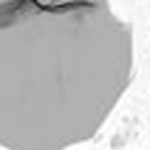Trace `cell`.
Here are the masks:
<instances>
[{"mask_svg":"<svg viewBox=\"0 0 150 150\" xmlns=\"http://www.w3.org/2000/svg\"><path fill=\"white\" fill-rule=\"evenodd\" d=\"M133 74V25L113 0H0V150L93 140Z\"/></svg>","mask_w":150,"mask_h":150,"instance_id":"obj_1","label":"cell"}]
</instances>
